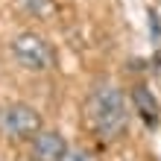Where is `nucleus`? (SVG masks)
<instances>
[{
	"label": "nucleus",
	"instance_id": "obj_1",
	"mask_svg": "<svg viewBox=\"0 0 161 161\" xmlns=\"http://www.w3.org/2000/svg\"><path fill=\"white\" fill-rule=\"evenodd\" d=\"M85 123L100 141H114L126 132L129 108L126 97L114 85H97L85 97Z\"/></svg>",
	"mask_w": 161,
	"mask_h": 161
},
{
	"label": "nucleus",
	"instance_id": "obj_8",
	"mask_svg": "<svg viewBox=\"0 0 161 161\" xmlns=\"http://www.w3.org/2000/svg\"><path fill=\"white\" fill-rule=\"evenodd\" d=\"M30 161H35V158H30Z\"/></svg>",
	"mask_w": 161,
	"mask_h": 161
},
{
	"label": "nucleus",
	"instance_id": "obj_3",
	"mask_svg": "<svg viewBox=\"0 0 161 161\" xmlns=\"http://www.w3.org/2000/svg\"><path fill=\"white\" fill-rule=\"evenodd\" d=\"M44 129L41 111L30 103H9L0 111V132L9 141H32Z\"/></svg>",
	"mask_w": 161,
	"mask_h": 161
},
{
	"label": "nucleus",
	"instance_id": "obj_4",
	"mask_svg": "<svg viewBox=\"0 0 161 161\" xmlns=\"http://www.w3.org/2000/svg\"><path fill=\"white\" fill-rule=\"evenodd\" d=\"M68 149L70 147L64 141V135L56 129H41L32 138V158L35 161H64Z\"/></svg>",
	"mask_w": 161,
	"mask_h": 161
},
{
	"label": "nucleus",
	"instance_id": "obj_2",
	"mask_svg": "<svg viewBox=\"0 0 161 161\" xmlns=\"http://www.w3.org/2000/svg\"><path fill=\"white\" fill-rule=\"evenodd\" d=\"M12 59L21 64L24 70H32V73H47L59 64V53L56 47L38 32H18L12 41Z\"/></svg>",
	"mask_w": 161,
	"mask_h": 161
},
{
	"label": "nucleus",
	"instance_id": "obj_6",
	"mask_svg": "<svg viewBox=\"0 0 161 161\" xmlns=\"http://www.w3.org/2000/svg\"><path fill=\"white\" fill-rule=\"evenodd\" d=\"M15 6L30 21H41V24H50L59 15V3L56 0H15Z\"/></svg>",
	"mask_w": 161,
	"mask_h": 161
},
{
	"label": "nucleus",
	"instance_id": "obj_7",
	"mask_svg": "<svg viewBox=\"0 0 161 161\" xmlns=\"http://www.w3.org/2000/svg\"><path fill=\"white\" fill-rule=\"evenodd\" d=\"M64 161H97V155H94L88 147H73V149H68Z\"/></svg>",
	"mask_w": 161,
	"mask_h": 161
},
{
	"label": "nucleus",
	"instance_id": "obj_5",
	"mask_svg": "<svg viewBox=\"0 0 161 161\" xmlns=\"http://www.w3.org/2000/svg\"><path fill=\"white\" fill-rule=\"evenodd\" d=\"M129 97H132V108H135V114L144 120L147 126H158L161 108H158V100L153 97V91H147L144 85H135Z\"/></svg>",
	"mask_w": 161,
	"mask_h": 161
}]
</instances>
